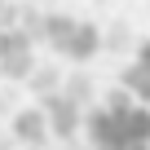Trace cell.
I'll list each match as a JSON object with an SVG mask.
<instances>
[{
    "mask_svg": "<svg viewBox=\"0 0 150 150\" xmlns=\"http://www.w3.org/2000/svg\"><path fill=\"white\" fill-rule=\"evenodd\" d=\"M88 146L93 150H150V106L128 88L106 93L88 110Z\"/></svg>",
    "mask_w": 150,
    "mask_h": 150,
    "instance_id": "cell-1",
    "label": "cell"
},
{
    "mask_svg": "<svg viewBox=\"0 0 150 150\" xmlns=\"http://www.w3.org/2000/svg\"><path fill=\"white\" fill-rule=\"evenodd\" d=\"M119 88H128L132 97H141L146 106H150V35L137 44V53L128 57V66H124V75H119Z\"/></svg>",
    "mask_w": 150,
    "mask_h": 150,
    "instance_id": "cell-2",
    "label": "cell"
}]
</instances>
